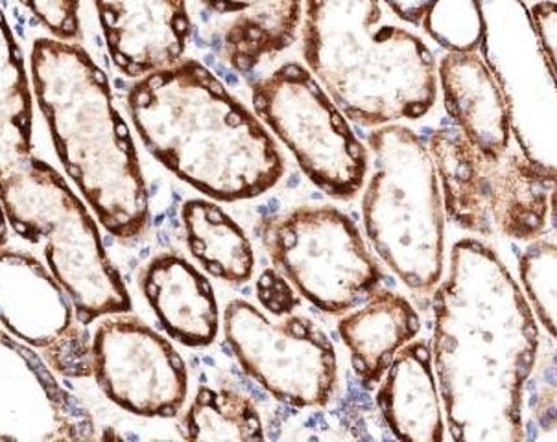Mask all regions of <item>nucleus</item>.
Masks as SVG:
<instances>
[{
    "instance_id": "nucleus-1",
    "label": "nucleus",
    "mask_w": 557,
    "mask_h": 442,
    "mask_svg": "<svg viewBox=\"0 0 557 442\" xmlns=\"http://www.w3.org/2000/svg\"><path fill=\"white\" fill-rule=\"evenodd\" d=\"M432 310V364L450 439L522 441V391L540 330L521 285L487 243L463 238Z\"/></svg>"
},
{
    "instance_id": "nucleus-2",
    "label": "nucleus",
    "mask_w": 557,
    "mask_h": 442,
    "mask_svg": "<svg viewBox=\"0 0 557 442\" xmlns=\"http://www.w3.org/2000/svg\"><path fill=\"white\" fill-rule=\"evenodd\" d=\"M126 105L150 155L207 200H255L285 176V157L264 122L198 60L183 58L135 79Z\"/></svg>"
},
{
    "instance_id": "nucleus-3",
    "label": "nucleus",
    "mask_w": 557,
    "mask_h": 442,
    "mask_svg": "<svg viewBox=\"0 0 557 442\" xmlns=\"http://www.w3.org/2000/svg\"><path fill=\"white\" fill-rule=\"evenodd\" d=\"M28 61L63 171L111 237H143L150 225L148 185L108 74L82 45L50 36L37 37Z\"/></svg>"
},
{
    "instance_id": "nucleus-4",
    "label": "nucleus",
    "mask_w": 557,
    "mask_h": 442,
    "mask_svg": "<svg viewBox=\"0 0 557 442\" xmlns=\"http://www.w3.org/2000/svg\"><path fill=\"white\" fill-rule=\"evenodd\" d=\"M382 0H305L301 50L349 121L379 128L436 105L437 63L423 39L386 18Z\"/></svg>"
},
{
    "instance_id": "nucleus-5",
    "label": "nucleus",
    "mask_w": 557,
    "mask_h": 442,
    "mask_svg": "<svg viewBox=\"0 0 557 442\" xmlns=\"http://www.w3.org/2000/svg\"><path fill=\"white\" fill-rule=\"evenodd\" d=\"M366 146V237L408 290L431 293L445 266V206L431 150L399 122L371 129Z\"/></svg>"
},
{
    "instance_id": "nucleus-6",
    "label": "nucleus",
    "mask_w": 557,
    "mask_h": 442,
    "mask_svg": "<svg viewBox=\"0 0 557 442\" xmlns=\"http://www.w3.org/2000/svg\"><path fill=\"white\" fill-rule=\"evenodd\" d=\"M0 205L10 229L26 242H42L45 261L73 299L85 327L132 310L121 273L103 248L98 219L67 179L36 157L0 181Z\"/></svg>"
},
{
    "instance_id": "nucleus-7",
    "label": "nucleus",
    "mask_w": 557,
    "mask_h": 442,
    "mask_svg": "<svg viewBox=\"0 0 557 442\" xmlns=\"http://www.w3.org/2000/svg\"><path fill=\"white\" fill-rule=\"evenodd\" d=\"M251 108L323 194L349 201L362 192L368 146L307 65L286 61L253 81Z\"/></svg>"
},
{
    "instance_id": "nucleus-8",
    "label": "nucleus",
    "mask_w": 557,
    "mask_h": 442,
    "mask_svg": "<svg viewBox=\"0 0 557 442\" xmlns=\"http://www.w3.org/2000/svg\"><path fill=\"white\" fill-rule=\"evenodd\" d=\"M429 150L448 219L480 237L495 232L517 240L540 237L550 214L552 182L519 148L491 159L456 126H443L432 134Z\"/></svg>"
},
{
    "instance_id": "nucleus-9",
    "label": "nucleus",
    "mask_w": 557,
    "mask_h": 442,
    "mask_svg": "<svg viewBox=\"0 0 557 442\" xmlns=\"http://www.w3.org/2000/svg\"><path fill=\"white\" fill-rule=\"evenodd\" d=\"M257 232L275 269L325 314L344 315L381 288L379 262L336 206H296L262 218Z\"/></svg>"
},
{
    "instance_id": "nucleus-10",
    "label": "nucleus",
    "mask_w": 557,
    "mask_h": 442,
    "mask_svg": "<svg viewBox=\"0 0 557 442\" xmlns=\"http://www.w3.org/2000/svg\"><path fill=\"white\" fill-rule=\"evenodd\" d=\"M480 47L508 105L509 126L519 152L557 185V76L524 0L484 7Z\"/></svg>"
},
{
    "instance_id": "nucleus-11",
    "label": "nucleus",
    "mask_w": 557,
    "mask_h": 442,
    "mask_svg": "<svg viewBox=\"0 0 557 442\" xmlns=\"http://www.w3.org/2000/svg\"><path fill=\"white\" fill-rule=\"evenodd\" d=\"M225 341L246 375L286 406H327L338 388L333 343L305 315L273 323L253 304L235 299L222 317Z\"/></svg>"
},
{
    "instance_id": "nucleus-12",
    "label": "nucleus",
    "mask_w": 557,
    "mask_h": 442,
    "mask_svg": "<svg viewBox=\"0 0 557 442\" xmlns=\"http://www.w3.org/2000/svg\"><path fill=\"white\" fill-rule=\"evenodd\" d=\"M92 376L102 393L124 412L174 418L188 396V370L164 336L134 315L102 317L92 333Z\"/></svg>"
},
{
    "instance_id": "nucleus-13",
    "label": "nucleus",
    "mask_w": 557,
    "mask_h": 442,
    "mask_svg": "<svg viewBox=\"0 0 557 442\" xmlns=\"http://www.w3.org/2000/svg\"><path fill=\"white\" fill-rule=\"evenodd\" d=\"M0 325L67 378L92 376L89 330L49 266L26 251L0 249Z\"/></svg>"
},
{
    "instance_id": "nucleus-14",
    "label": "nucleus",
    "mask_w": 557,
    "mask_h": 442,
    "mask_svg": "<svg viewBox=\"0 0 557 442\" xmlns=\"http://www.w3.org/2000/svg\"><path fill=\"white\" fill-rule=\"evenodd\" d=\"M89 409L63 388L39 352L0 325V442L91 441Z\"/></svg>"
},
{
    "instance_id": "nucleus-15",
    "label": "nucleus",
    "mask_w": 557,
    "mask_h": 442,
    "mask_svg": "<svg viewBox=\"0 0 557 442\" xmlns=\"http://www.w3.org/2000/svg\"><path fill=\"white\" fill-rule=\"evenodd\" d=\"M116 71L137 79L185 58L193 31L188 0H92Z\"/></svg>"
},
{
    "instance_id": "nucleus-16",
    "label": "nucleus",
    "mask_w": 557,
    "mask_h": 442,
    "mask_svg": "<svg viewBox=\"0 0 557 442\" xmlns=\"http://www.w3.org/2000/svg\"><path fill=\"white\" fill-rule=\"evenodd\" d=\"M207 45L225 65L248 76L283 54L301 30L305 0H196Z\"/></svg>"
},
{
    "instance_id": "nucleus-17",
    "label": "nucleus",
    "mask_w": 557,
    "mask_h": 442,
    "mask_svg": "<svg viewBox=\"0 0 557 442\" xmlns=\"http://www.w3.org/2000/svg\"><path fill=\"white\" fill-rule=\"evenodd\" d=\"M443 105L456 128L487 157L511 148V126L503 91L479 52H447L437 63Z\"/></svg>"
},
{
    "instance_id": "nucleus-18",
    "label": "nucleus",
    "mask_w": 557,
    "mask_h": 442,
    "mask_svg": "<svg viewBox=\"0 0 557 442\" xmlns=\"http://www.w3.org/2000/svg\"><path fill=\"white\" fill-rule=\"evenodd\" d=\"M140 288L159 323L182 345L209 346L220 330V310L211 282L176 253H159L146 264Z\"/></svg>"
},
{
    "instance_id": "nucleus-19",
    "label": "nucleus",
    "mask_w": 557,
    "mask_h": 442,
    "mask_svg": "<svg viewBox=\"0 0 557 442\" xmlns=\"http://www.w3.org/2000/svg\"><path fill=\"white\" fill-rule=\"evenodd\" d=\"M376 404L384 422L406 442H442L445 413L429 343L413 340L403 346L382 376Z\"/></svg>"
},
{
    "instance_id": "nucleus-20",
    "label": "nucleus",
    "mask_w": 557,
    "mask_h": 442,
    "mask_svg": "<svg viewBox=\"0 0 557 442\" xmlns=\"http://www.w3.org/2000/svg\"><path fill=\"white\" fill-rule=\"evenodd\" d=\"M421 317L410 299L376 288L338 321L339 338L363 388H376L397 352L418 338Z\"/></svg>"
},
{
    "instance_id": "nucleus-21",
    "label": "nucleus",
    "mask_w": 557,
    "mask_h": 442,
    "mask_svg": "<svg viewBox=\"0 0 557 442\" xmlns=\"http://www.w3.org/2000/svg\"><path fill=\"white\" fill-rule=\"evenodd\" d=\"M34 98L25 55L0 8V181L34 159Z\"/></svg>"
},
{
    "instance_id": "nucleus-22",
    "label": "nucleus",
    "mask_w": 557,
    "mask_h": 442,
    "mask_svg": "<svg viewBox=\"0 0 557 442\" xmlns=\"http://www.w3.org/2000/svg\"><path fill=\"white\" fill-rule=\"evenodd\" d=\"M182 222L190 253L209 275L235 286L251 280L253 245L216 201L188 200L182 206Z\"/></svg>"
},
{
    "instance_id": "nucleus-23",
    "label": "nucleus",
    "mask_w": 557,
    "mask_h": 442,
    "mask_svg": "<svg viewBox=\"0 0 557 442\" xmlns=\"http://www.w3.org/2000/svg\"><path fill=\"white\" fill-rule=\"evenodd\" d=\"M187 441H262L264 425L253 400L231 388L200 386L180 420Z\"/></svg>"
},
{
    "instance_id": "nucleus-24",
    "label": "nucleus",
    "mask_w": 557,
    "mask_h": 442,
    "mask_svg": "<svg viewBox=\"0 0 557 442\" xmlns=\"http://www.w3.org/2000/svg\"><path fill=\"white\" fill-rule=\"evenodd\" d=\"M421 26L445 52H479L485 36L484 4L482 0H436Z\"/></svg>"
},
{
    "instance_id": "nucleus-25",
    "label": "nucleus",
    "mask_w": 557,
    "mask_h": 442,
    "mask_svg": "<svg viewBox=\"0 0 557 442\" xmlns=\"http://www.w3.org/2000/svg\"><path fill=\"white\" fill-rule=\"evenodd\" d=\"M519 277L535 319L557 340V243H528L519 258Z\"/></svg>"
},
{
    "instance_id": "nucleus-26",
    "label": "nucleus",
    "mask_w": 557,
    "mask_h": 442,
    "mask_svg": "<svg viewBox=\"0 0 557 442\" xmlns=\"http://www.w3.org/2000/svg\"><path fill=\"white\" fill-rule=\"evenodd\" d=\"M18 4H23L47 28L50 37L67 43H79L82 0H18Z\"/></svg>"
},
{
    "instance_id": "nucleus-27",
    "label": "nucleus",
    "mask_w": 557,
    "mask_h": 442,
    "mask_svg": "<svg viewBox=\"0 0 557 442\" xmlns=\"http://www.w3.org/2000/svg\"><path fill=\"white\" fill-rule=\"evenodd\" d=\"M257 298L261 301L262 308H267L273 317L278 319L294 314L299 306V293L296 288L275 267H268L259 275Z\"/></svg>"
},
{
    "instance_id": "nucleus-28",
    "label": "nucleus",
    "mask_w": 557,
    "mask_h": 442,
    "mask_svg": "<svg viewBox=\"0 0 557 442\" xmlns=\"http://www.w3.org/2000/svg\"><path fill=\"white\" fill-rule=\"evenodd\" d=\"M530 12H532L533 23H535L546 55H548L557 76V2L554 0L533 2Z\"/></svg>"
},
{
    "instance_id": "nucleus-29",
    "label": "nucleus",
    "mask_w": 557,
    "mask_h": 442,
    "mask_svg": "<svg viewBox=\"0 0 557 442\" xmlns=\"http://www.w3.org/2000/svg\"><path fill=\"white\" fill-rule=\"evenodd\" d=\"M436 0H382L394 17L406 25L421 26L424 15Z\"/></svg>"
},
{
    "instance_id": "nucleus-30",
    "label": "nucleus",
    "mask_w": 557,
    "mask_h": 442,
    "mask_svg": "<svg viewBox=\"0 0 557 442\" xmlns=\"http://www.w3.org/2000/svg\"><path fill=\"white\" fill-rule=\"evenodd\" d=\"M8 235H10V225H8L4 209L0 205V249L7 248Z\"/></svg>"
},
{
    "instance_id": "nucleus-31",
    "label": "nucleus",
    "mask_w": 557,
    "mask_h": 442,
    "mask_svg": "<svg viewBox=\"0 0 557 442\" xmlns=\"http://www.w3.org/2000/svg\"><path fill=\"white\" fill-rule=\"evenodd\" d=\"M550 216L557 230V185H552L550 190Z\"/></svg>"
},
{
    "instance_id": "nucleus-32",
    "label": "nucleus",
    "mask_w": 557,
    "mask_h": 442,
    "mask_svg": "<svg viewBox=\"0 0 557 442\" xmlns=\"http://www.w3.org/2000/svg\"><path fill=\"white\" fill-rule=\"evenodd\" d=\"M530 2H540V0H530Z\"/></svg>"
}]
</instances>
